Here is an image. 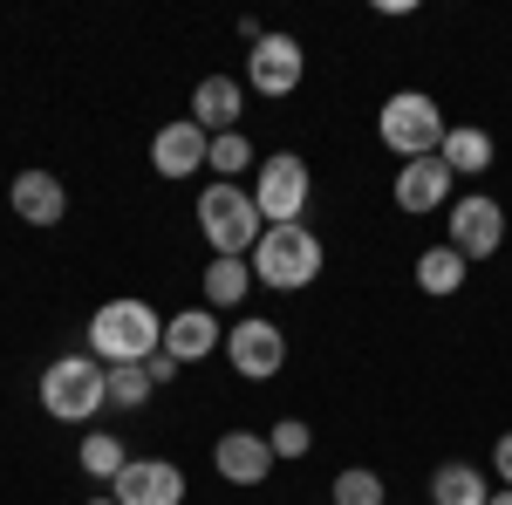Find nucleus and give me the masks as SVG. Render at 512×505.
Segmentation results:
<instances>
[{"label":"nucleus","mask_w":512,"mask_h":505,"mask_svg":"<svg viewBox=\"0 0 512 505\" xmlns=\"http://www.w3.org/2000/svg\"><path fill=\"white\" fill-rule=\"evenodd\" d=\"M151 396H158V383H151L144 362H117V369H110V403H117V410H144Z\"/></svg>","instance_id":"obj_23"},{"label":"nucleus","mask_w":512,"mask_h":505,"mask_svg":"<svg viewBox=\"0 0 512 505\" xmlns=\"http://www.w3.org/2000/svg\"><path fill=\"white\" fill-rule=\"evenodd\" d=\"M103 403H110V369L96 355H55L41 369V410L55 424H89Z\"/></svg>","instance_id":"obj_3"},{"label":"nucleus","mask_w":512,"mask_h":505,"mask_svg":"<svg viewBox=\"0 0 512 505\" xmlns=\"http://www.w3.org/2000/svg\"><path fill=\"white\" fill-rule=\"evenodd\" d=\"M226 362H233V376H246V383H274L280 369H287V335H280V321L246 314L239 328H226Z\"/></svg>","instance_id":"obj_7"},{"label":"nucleus","mask_w":512,"mask_h":505,"mask_svg":"<svg viewBox=\"0 0 512 505\" xmlns=\"http://www.w3.org/2000/svg\"><path fill=\"white\" fill-rule=\"evenodd\" d=\"M437 157L451 164V178H458V171L478 178V171H492V130H478V123H451L444 144H437Z\"/></svg>","instance_id":"obj_17"},{"label":"nucleus","mask_w":512,"mask_h":505,"mask_svg":"<svg viewBox=\"0 0 512 505\" xmlns=\"http://www.w3.org/2000/svg\"><path fill=\"white\" fill-rule=\"evenodd\" d=\"M492 471L506 478V492H512V430H506V437H499V444H492Z\"/></svg>","instance_id":"obj_26"},{"label":"nucleus","mask_w":512,"mask_h":505,"mask_svg":"<svg viewBox=\"0 0 512 505\" xmlns=\"http://www.w3.org/2000/svg\"><path fill=\"white\" fill-rule=\"evenodd\" d=\"M205 171H212L219 185H239L246 171H260V151L246 144V130H226V137H212V157H205Z\"/></svg>","instance_id":"obj_20"},{"label":"nucleus","mask_w":512,"mask_h":505,"mask_svg":"<svg viewBox=\"0 0 512 505\" xmlns=\"http://www.w3.org/2000/svg\"><path fill=\"white\" fill-rule=\"evenodd\" d=\"M267 444H274V458H308V451H315V430L301 424V417H280V424L267 430Z\"/></svg>","instance_id":"obj_25"},{"label":"nucleus","mask_w":512,"mask_h":505,"mask_svg":"<svg viewBox=\"0 0 512 505\" xmlns=\"http://www.w3.org/2000/svg\"><path fill=\"white\" fill-rule=\"evenodd\" d=\"M301 76H308V48H301L294 35H267L253 55H246V89H253V96H274L280 103V96L301 89Z\"/></svg>","instance_id":"obj_8"},{"label":"nucleus","mask_w":512,"mask_h":505,"mask_svg":"<svg viewBox=\"0 0 512 505\" xmlns=\"http://www.w3.org/2000/svg\"><path fill=\"white\" fill-rule=\"evenodd\" d=\"M321 239L308 233V226H267L260 233V246H253V280L260 287H280V294H301V287H315L321 280Z\"/></svg>","instance_id":"obj_4"},{"label":"nucleus","mask_w":512,"mask_h":505,"mask_svg":"<svg viewBox=\"0 0 512 505\" xmlns=\"http://www.w3.org/2000/svg\"><path fill=\"white\" fill-rule=\"evenodd\" d=\"M123 465H130V444H123V437H110V430H89V437H82V471H89L96 485H117Z\"/></svg>","instance_id":"obj_21"},{"label":"nucleus","mask_w":512,"mask_h":505,"mask_svg":"<svg viewBox=\"0 0 512 505\" xmlns=\"http://www.w3.org/2000/svg\"><path fill=\"white\" fill-rule=\"evenodd\" d=\"M396 205L403 219H424L451 205V164L444 157H417V164H396Z\"/></svg>","instance_id":"obj_13"},{"label":"nucleus","mask_w":512,"mask_h":505,"mask_svg":"<svg viewBox=\"0 0 512 505\" xmlns=\"http://www.w3.org/2000/svg\"><path fill=\"white\" fill-rule=\"evenodd\" d=\"M144 369H151V383H171V376H178V362H171V355H151V362H144Z\"/></svg>","instance_id":"obj_27"},{"label":"nucleus","mask_w":512,"mask_h":505,"mask_svg":"<svg viewBox=\"0 0 512 505\" xmlns=\"http://www.w3.org/2000/svg\"><path fill=\"white\" fill-rule=\"evenodd\" d=\"M239 110H246V89H239V76H205L192 89V123L205 130V137H226V130H239Z\"/></svg>","instance_id":"obj_16"},{"label":"nucleus","mask_w":512,"mask_h":505,"mask_svg":"<svg viewBox=\"0 0 512 505\" xmlns=\"http://www.w3.org/2000/svg\"><path fill=\"white\" fill-rule=\"evenodd\" d=\"M465 267H472V260L444 239V246H431V253H417V287L444 301V294H458V287H465Z\"/></svg>","instance_id":"obj_18"},{"label":"nucleus","mask_w":512,"mask_h":505,"mask_svg":"<svg viewBox=\"0 0 512 505\" xmlns=\"http://www.w3.org/2000/svg\"><path fill=\"white\" fill-rule=\"evenodd\" d=\"M110 499L117 505H178L185 499V471L171 458H130L117 471V485H110Z\"/></svg>","instance_id":"obj_10"},{"label":"nucleus","mask_w":512,"mask_h":505,"mask_svg":"<svg viewBox=\"0 0 512 505\" xmlns=\"http://www.w3.org/2000/svg\"><path fill=\"white\" fill-rule=\"evenodd\" d=\"M485 499H492L485 471H472V465H437L431 471V505H485Z\"/></svg>","instance_id":"obj_19"},{"label":"nucleus","mask_w":512,"mask_h":505,"mask_svg":"<svg viewBox=\"0 0 512 505\" xmlns=\"http://www.w3.org/2000/svg\"><path fill=\"white\" fill-rule=\"evenodd\" d=\"M246 192H253V205H260L267 226H301V212H308V198H315V171H308L294 151L260 157V171H253Z\"/></svg>","instance_id":"obj_6"},{"label":"nucleus","mask_w":512,"mask_h":505,"mask_svg":"<svg viewBox=\"0 0 512 505\" xmlns=\"http://www.w3.org/2000/svg\"><path fill=\"white\" fill-rule=\"evenodd\" d=\"M198 233L212 246V260H253L267 219H260V205H253L246 185H219V178H212V185L198 192Z\"/></svg>","instance_id":"obj_2"},{"label":"nucleus","mask_w":512,"mask_h":505,"mask_svg":"<svg viewBox=\"0 0 512 505\" xmlns=\"http://www.w3.org/2000/svg\"><path fill=\"white\" fill-rule=\"evenodd\" d=\"M7 205H14V219L35 226V233H48V226L69 219V192H62L55 171H21V178L7 185Z\"/></svg>","instance_id":"obj_12"},{"label":"nucleus","mask_w":512,"mask_h":505,"mask_svg":"<svg viewBox=\"0 0 512 505\" xmlns=\"http://www.w3.org/2000/svg\"><path fill=\"white\" fill-rule=\"evenodd\" d=\"M82 505H117V499H110V492H103V499H82Z\"/></svg>","instance_id":"obj_29"},{"label":"nucleus","mask_w":512,"mask_h":505,"mask_svg":"<svg viewBox=\"0 0 512 505\" xmlns=\"http://www.w3.org/2000/svg\"><path fill=\"white\" fill-rule=\"evenodd\" d=\"M212 349H226V328H219V314L212 308H185L164 321V355L185 369V362H205Z\"/></svg>","instance_id":"obj_15"},{"label":"nucleus","mask_w":512,"mask_h":505,"mask_svg":"<svg viewBox=\"0 0 512 505\" xmlns=\"http://www.w3.org/2000/svg\"><path fill=\"white\" fill-rule=\"evenodd\" d=\"M274 444H267V430H226L219 444H212V471L226 478V485H267V471H274Z\"/></svg>","instance_id":"obj_11"},{"label":"nucleus","mask_w":512,"mask_h":505,"mask_svg":"<svg viewBox=\"0 0 512 505\" xmlns=\"http://www.w3.org/2000/svg\"><path fill=\"white\" fill-rule=\"evenodd\" d=\"M246 287H253V267L246 260H212L205 267V308H239Z\"/></svg>","instance_id":"obj_22"},{"label":"nucleus","mask_w":512,"mask_h":505,"mask_svg":"<svg viewBox=\"0 0 512 505\" xmlns=\"http://www.w3.org/2000/svg\"><path fill=\"white\" fill-rule=\"evenodd\" d=\"M205 157H212V137L192 117L164 123L158 137H151V171L158 178H192V171H205Z\"/></svg>","instance_id":"obj_14"},{"label":"nucleus","mask_w":512,"mask_h":505,"mask_svg":"<svg viewBox=\"0 0 512 505\" xmlns=\"http://www.w3.org/2000/svg\"><path fill=\"white\" fill-rule=\"evenodd\" d=\"M444 110H437V96H424V89H396L390 103L376 110V137H383V151L403 157V164H417V157H437V144H444Z\"/></svg>","instance_id":"obj_5"},{"label":"nucleus","mask_w":512,"mask_h":505,"mask_svg":"<svg viewBox=\"0 0 512 505\" xmlns=\"http://www.w3.org/2000/svg\"><path fill=\"white\" fill-rule=\"evenodd\" d=\"M485 505H512V492H492V499H485Z\"/></svg>","instance_id":"obj_28"},{"label":"nucleus","mask_w":512,"mask_h":505,"mask_svg":"<svg viewBox=\"0 0 512 505\" xmlns=\"http://www.w3.org/2000/svg\"><path fill=\"white\" fill-rule=\"evenodd\" d=\"M451 246L465 253V260H492L499 246H506V212H499V198H458L451 205Z\"/></svg>","instance_id":"obj_9"},{"label":"nucleus","mask_w":512,"mask_h":505,"mask_svg":"<svg viewBox=\"0 0 512 505\" xmlns=\"http://www.w3.org/2000/svg\"><path fill=\"white\" fill-rule=\"evenodd\" d=\"M164 349V314L151 301H137V294H117V301H103V308L89 314V355L103 362V369H117V362H151Z\"/></svg>","instance_id":"obj_1"},{"label":"nucleus","mask_w":512,"mask_h":505,"mask_svg":"<svg viewBox=\"0 0 512 505\" xmlns=\"http://www.w3.org/2000/svg\"><path fill=\"white\" fill-rule=\"evenodd\" d=\"M328 499L335 505H390L383 499V478L369 465H349V471H335V485H328Z\"/></svg>","instance_id":"obj_24"}]
</instances>
